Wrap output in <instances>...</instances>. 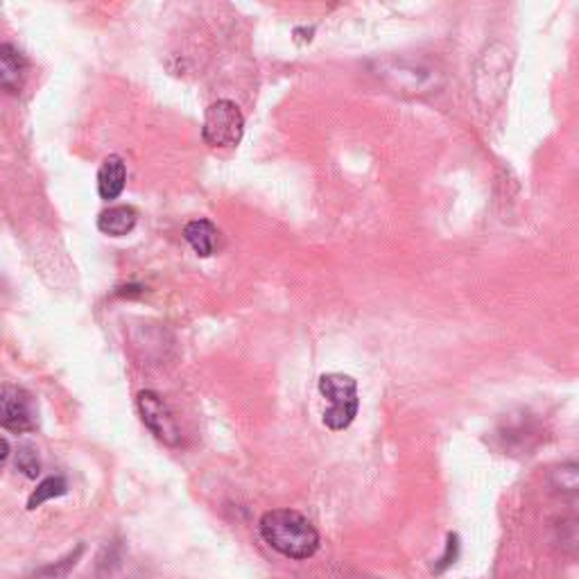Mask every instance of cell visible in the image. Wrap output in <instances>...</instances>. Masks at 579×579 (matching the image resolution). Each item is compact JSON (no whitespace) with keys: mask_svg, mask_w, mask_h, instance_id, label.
Segmentation results:
<instances>
[{"mask_svg":"<svg viewBox=\"0 0 579 579\" xmlns=\"http://www.w3.org/2000/svg\"><path fill=\"white\" fill-rule=\"evenodd\" d=\"M184 238L200 259H209L215 254L217 229L209 219H192L184 229Z\"/></svg>","mask_w":579,"mask_h":579,"instance_id":"obj_9","label":"cell"},{"mask_svg":"<svg viewBox=\"0 0 579 579\" xmlns=\"http://www.w3.org/2000/svg\"><path fill=\"white\" fill-rule=\"evenodd\" d=\"M136 405H139L143 424L159 441L168 446L179 444V426L173 417L168 403H165L156 392L143 390L139 397H136Z\"/></svg>","mask_w":579,"mask_h":579,"instance_id":"obj_4","label":"cell"},{"mask_svg":"<svg viewBox=\"0 0 579 579\" xmlns=\"http://www.w3.org/2000/svg\"><path fill=\"white\" fill-rule=\"evenodd\" d=\"M136 223H139V213H136L134 206L121 204V206H112L100 213L98 217V229L104 236H112V238H123L127 234L134 231Z\"/></svg>","mask_w":579,"mask_h":579,"instance_id":"obj_8","label":"cell"},{"mask_svg":"<svg viewBox=\"0 0 579 579\" xmlns=\"http://www.w3.org/2000/svg\"><path fill=\"white\" fill-rule=\"evenodd\" d=\"M263 541L288 559H311L319 547V534L313 523L294 509H272L263 514Z\"/></svg>","mask_w":579,"mask_h":579,"instance_id":"obj_1","label":"cell"},{"mask_svg":"<svg viewBox=\"0 0 579 579\" xmlns=\"http://www.w3.org/2000/svg\"><path fill=\"white\" fill-rule=\"evenodd\" d=\"M16 466L21 468V471L27 476V478H37L41 474V464H39V457L37 453L30 449V446H25L18 451L16 455Z\"/></svg>","mask_w":579,"mask_h":579,"instance_id":"obj_11","label":"cell"},{"mask_svg":"<svg viewBox=\"0 0 579 579\" xmlns=\"http://www.w3.org/2000/svg\"><path fill=\"white\" fill-rule=\"evenodd\" d=\"M25 73H27L25 54L12 43L0 46V87H3L8 93H21Z\"/></svg>","mask_w":579,"mask_h":579,"instance_id":"obj_6","label":"cell"},{"mask_svg":"<svg viewBox=\"0 0 579 579\" xmlns=\"http://www.w3.org/2000/svg\"><path fill=\"white\" fill-rule=\"evenodd\" d=\"M79 555V553H77ZM75 555V557H77ZM75 557H68L64 564H58V566H48V568H43L41 570V575H46V579H60V577H64L66 575V570L71 568V566H75Z\"/></svg>","mask_w":579,"mask_h":579,"instance_id":"obj_12","label":"cell"},{"mask_svg":"<svg viewBox=\"0 0 579 579\" xmlns=\"http://www.w3.org/2000/svg\"><path fill=\"white\" fill-rule=\"evenodd\" d=\"M0 424L5 430L16 435L35 430V407L33 397L16 385L5 382L3 394H0Z\"/></svg>","mask_w":579,"mask_h":579,"instance_id":"obj_5","label":"cell"},{"mask_svg":"<svg viewBox=\"0 0 579 579\" xmlns=\"http://www.w3.org/2000/svg\"><path fill=\"white\" fill-rule=\"evenodd\" d=\"M319 394L330 407L324 412V426L330 430H347L357 415V382L347 374H324L319 378Z\"/></svg>","mask_w":579,"mask_h":579,"instance_id":"obj_2","label":"cell"},{"mask_svg":"<svg viewBox=\"0 0 579 579\" xmlns=\"http://www.w3.org/2000/svg\"><path fill=\"white\" fill-rule=\"evenodd\" d=\"M66 489H68L66 478H62V476L46 478V480L37 487V491L30 495V501H27V509H37V507H41V505H43L46 501H50V499H60V495L66 493Z\"/></svg>","mask_w":579,"mask_h":579,"instance_id":"obj_10","label":"cell"},{"mask_svg":"<svg viewBox=\"0 0 579 579\" xmlns=\"http://www.w3.org/2000/svg\"><path fill=\"white\" fill-rule=\"evenodd\" d=\"M127 165L118 154H109L98 171V192L104 202L118 200L125 190Z\"/></svg>","mask_w":579,"mask_h":579,"instance_id":"obj_7","label":"cell"},{"mask_svg":"<svg viewBox=\"0 0 579 579\" xmlns=\"http://www.w3.org/2000/svg\"><path fill=\"white\" fill-rule=\"evenodd\" d=\"M244 118L231 100H215L204 112L202 139L211 148H236L242 141Z\"/></svg>","mask_w":579,"mask_h":579,"instance_id":"obj_3","label":"cell"}]
</instances>
